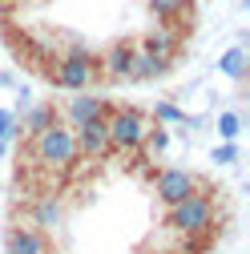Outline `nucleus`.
<instances>
[{"label": "nucleus", "instance_id": "obj_4", "mask_svg": "<svg viewBox=\"0 0 250 254\" xmlns=\"http://www.w3.org/2000/svg\"><path fill=\"white\" fill-rule=\"evenodd\" d=\"M49 77H53L57 89L81 93V89H89L93 81H97V57L85 53V49H73V53H65V57L53 61V73Z\"/></svg>", "mask_w": 250, "mask_h": 254}, {"label": "nucleus", "instance_id": "obj_16", "mask_svg": "<svg viewBox=\"0 0 250 254\" xmlns=\"http://www.w3.org/2000/svg\"><path fill=\"white\" fill-rule=\"evenodd\" d=\"M218 133H222V141H234L242 133V117L238 113H222L218 117Z\"/></svg>", "mask_w": 250, "mask_h": 254}, {"label": "nucleus", "instance_id": "obj_14", "mask_svg": "<svg viewBox=\"0 0 250 254\" xmlns=\"http://www.w3.org/2000/svg\"><path fill=\"white\" fill-rule=\"evenodd\" d=\"M141 49H149V53H158V57H170V61H174V53H178V33H170V28H158V33H149V37L141 41Z\"/></svg>", "mask_w": 250, "mask_h": 254}, {"label": "nucleus", "instance_id": "obj_17", "mask_svg": "<svg viewBox=\"0 0 250 254\" xmlns=\"http://www.w3.org/2000/svg\"><path fill=\"white\" fill-rule=\"evenodd\" d=\"M153 117H158V121H174V125L186 121V113H182L178 105H170V101H158V105H153Z\"/></svg>", "mask_w": 250, "mask_h": 254}, {"label": "nucleus", "instance_id": "obj_2", "mask_svg": "<svg viewBox=\"0 0 250 254\" xmlns=\"http://www.w3.org/2000/svg\"><path fill=\"white\" fill-rule=\"evenodd\" d=\"M166 226L174 234H186V238H210L214 226H218V214H214V198H210V186L202 182L190 198H182L178 206L166 210Z\"/></svg>", "mask_w": 250, "mask_h": 254}, {"label": "nucleus", "instance_id": "obj_20", "mask_svg": "<svg viewBox=\"0 0 250 254\" xmlns=\"http://www.w3.org/2000/svg\"><path fill=\"white\" fill-rule=\"evenodd\" d=\"M8 153V137H0V157H4Z\"/></svg>", "mask_w": 250, "mask_h": 254}, {"label": "nucleus", "instance_id": "obj_18", "mask_svg": "<svg viewBox=\"0 0 250 254\" xmlns=\"http://www.w3.org/2000/svg\"><path fill=\"white\" fill-rule=\"evenodd\" d=\"M214 162H218V166H234V162H238V145H234V141H222V145L214 149Z\"/></svg>", "mask_w": 250, "mask_h": 254}, {"label": "nucleus", "instance_id": "obj_12", "mask_svg": "<svg viewBox=\"0 0 250 254\" xmlns=\"http://www.w3.org/2000/svg\"><path fill=\"white\" fill-rule=\"evenodd\" d=\"M49 121H57V109L53 105H33V109H24V121L16 125V133L20 137H33V133H41Z\"/></svg>", "mask_w": 250, "mask_h": 254}, {"label": "nucleus", "instance_id": "obj_8", "mask_svg": "<svg viewBox=\"0 0 250 254\" xmlns=\"http://www.w3.org/2000/svg\"><path fill=\"white\" fill-rule=\"evenodd\" d=\"M105 113H109V101H105V97H93L89 89H81V93H73L69 105H65V125L73 129V125L97 121V117H105Z\"/></svg>", "mask_w": 250, "mask_h": 254}, {"label": "nucleus", "instance_id": "obj_3", "mask_svg": "<svg viewBox=\"0 0 250 254\" xmlns=\"http://www.w3.org/2000/svg\"><path fill=\"white\" fill-rule=\"evenodd\" d=\"M145 133H149V121L137 105H109V113H105L109 153H137Z\"/></svg>", "mask_w": 250, "mask_h": 254}, {"label": "nucleus", "instance_id": "obj_11", "mask_svg": "<svg viewBox=\"0 0 250 254\" xmlns=\"http://www.w3.org/2000/svg\"><path fill=\"white\" fill-rule=\"evenodd\" d=\"M170 73V57H158L149 49H133V61H129V81H158Z\"/></svg>", "mask_w": 250, "mask_h": 254}, {"label": "nucleus", "instance_id": "obj_21", "mask_svg": "<svg viewBox=\"0 0 250 254\" xmlns=\"http://www.w3.org/2000/svg\"><path fill=\"white\" fill-rule=\"evenodd\" d=\"M4 85H12V77H8V73H0V89H4Z\"/></svg>", "mask_w": 250, "mask_h": 254}, {"label": "nucleus", "instance_id": "obj_15", "mask_svg": "<svg viewBox=\"0 0 250 254\" xmlns=\"http://www.w3.org/2000/svg\"><path fill=\"white\" fill-rule=\"evenodd\" d=\"M145 8L158 20H178L182 12H190V0H145Z\"/></svg>", "mask_w": 250, "mask_h": 254}, {"label": "nucleus", "instance_id": "obj_19", "mask_svg": "<svg viewBox=\"0 0 250 254\" xmlns=\"http://www.w3.org/2000/svg\"><path fill=\"white\" fill-rule=\"evenodd\" d=\"M0 137H16V113L0 109Z\"/></svg>", "mask_w": 250, "mask_h": 254}, {"label": "nucleus", "instance_id": "obj_5", "mask_svg": "<svg viewBox=\"0 0 250 254\" xmlns=\"http://www.w3.org/2000/svg\"><path fill=\"white\" fill-rule=\"evenodd\" d=\"M198 186H202V178H194L190 170H182V166H162L158 178H153V194H158V202L170 210V206H178L182 198H190Z\"/></svg>", "mask_w": 250, "mask_h": 254}, {"label": "nucleus", "instance_id": "obj_13", "mask_svg": "<svg viewBox=\"0 0 250 254\" xmlns=\"http://www.w3.org/2000/svg\"><path fill=\"white\" fill-rule=\"evenodd\" d=\"M218 73L230 77V81H242V77H246V49H242V45L226 49L222 57H218Z\"/></svg>", "mask_w": 250, "mask_h": 254}, {"label": "nucleus", "instance_id": "obj_7", "mask_svg": "<svg viewBox=\"0 0 250 254\" xmlns=\"http://www.w3.org/2000/svg\"><path fill=\"white\" fill-rule=\"evenodd\" d=\"M4 254H49V238L37 226L12 222V226L4 230Z\"/></svg>", "mask_w": 250, "mask_h": 254}, {"label": "nucleus", "instance_id": "obj_9", "mask_svg": "<svg viewBox=\"0 0 250 254\" xmlns=\"http://www.w3.org/2000/svg\"><path fill=\"white\" fill-rule=\"evenodd\" d=\"M133 41H113L109 49H105V57H97V65L105 69V77H113V81H129V61H133Z\"/></svg>", "mask_w": 250, "mask_h": 254}, {"label": "nucleus", "instance_id": "obj_10", "mask_svg": "<svg viewBox=\"0 0 250 254\" xmlns=\"http://www.w3.org/2000/svg\"><path fill=\"white\" fill-rule=\"evenodd\" d=\"M33 226L41 234H53L57 226H65V202H61L57 194H41L33 202Z\"/></svg>", "mask_w": 250, "mask_h": 254}, {"label": "nucleus", "instance_id": "obj_1", "mask_svg": "<svg viewBox=\"0 0 250 254\" xmlns=\"http://www.w3.org/2000/svg\"><path fill=\"white\" fill-rule=\"evenodd\" d=\"M28 157L41 166V170H57V174H69L81 153H77V137L65 121H49L41 133L28 137Z\"/></svg>", "mask_w": 250, "mask_h": 254}, {"label": "nucleus", "instance_id": "obj_6", "mask_svg": "<svg viewBox=\"0 0 250 254\" xmlns=\"http://www.w3.org/2000/svg\"><path fill=\"white\" fill-rule=\"evenodd\" d=\"M73 137H77V153L85 157V162H97V157H105V153H109V137H105V117L73 125Z\"/></svg>", "mask_w": 250, "mask_h": 254}]
</instances>
